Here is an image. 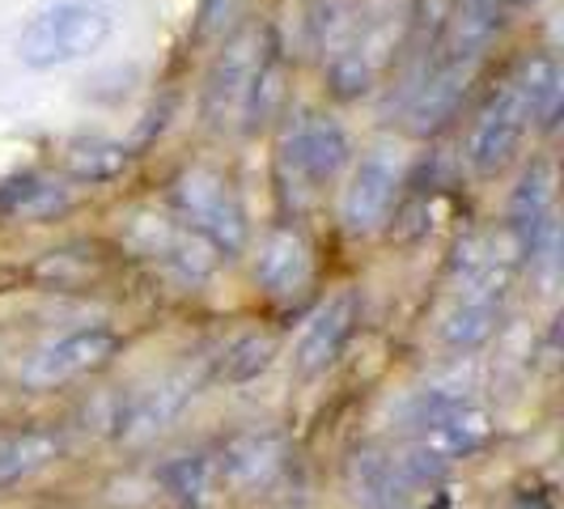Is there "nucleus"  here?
Instances as JSON below:
<instances>
[{"label":"nucleus","mask_w":564,"mask_h":509,"mask_svg":"<svg viewBox=\"0 0 564 509\" xmlns=\"http://www.w3.org/2000/svg\"><path fill=\"white\" fill-rule=\"evenodd\" d=\"M556 226V174L547 162H535V166L522 174V183L513 187V199H509V234H513V247L522 254H531L539 238H547Z\"/></svg>","instance_id":"nucleus-14"},{"label":"nucleus","mask_w":564,"mask_h":509,"mask_svg":"<svg viewBox=\"0 0 564 509\" xmlns=\"http://www.w3.org/2000/svg\"><path fill=\"white\" fill-rule=\"evenodd\" d=\"M263 59L268 56H263L259 30H242V34H234L226 47H221V56H217L213 73H208V85H204V115H208L217 128L242 119Z\"/></svg>","instance_id":"nucleus-5"},{"label":"nucleus","mask_w":564,"mask_h":509,"mask_svg":"<svg viewBox=\"0 0 564 509\" xmlns=\"http://www.w3.org/2000/svg\"><path fill=\"white\" fill-rule=\"evenodd\" d=\"M314 277L311 247L302 242V234L293 229H272L263 238V247L254 254V281L263 284L272 297H293L302 293Z\"/></svg>","instance_id":"nucleus-15"},{"label":"nucleus","mask_w":564,"mask_h":509,"mask_svg":"<svg viewBox=\"0 0 564 509\" xmlns=\"http://www.w3.org/2000/svg\"><path fill=\"white\" fill-rule=\"evenodd\" d=\"M513 94L522 98V107L531 115V123H543L552 128L556 115H561V98H564V73L561 64L547 56V52H535L518 64V73L509 77Z\"/></svg>","instance_id":"nucleus-17"},{"label":"nucleus","mask_w":564,"mask_h":509,"mask_svg":"<svg viewBox=\"0 0 564 509\" xmlns=\"http://www.w3.org/2000/svg\"><path fill=\"white\" fill-rule=\"evenodd\" d=\"M357 327V293L339 289L336 297H327L318 311L306 318L302 336L293 344V373L302 382L318 378L327 366H336V357L344 353V344Z\"/></svg>","instance_id":"nucleus-8"},{"label":"nucleus","mask_w":564,"mask_h":509,"mask_svg":"<svg viewBox=\"0 0 564 509\" xmlns=\"http://www.w3.org/2000/svg\"><path fill=\"white\" fill-rule=\"evenodd\" d=\"M399 196V174L395 162L382 158V153H369L361 166L352 170V183L344 187V199H339V217H344V229L348 234H373L391 221V208H395Z\"/></svg>","instance_id":"nucleus-10"},{"label":"nucleus","mask_w":564,"mask_h":509,"mask_svg":"<svg viewBox=\"0 0 564 509\" xmlns=\"http://www.w3.org/2000/svg\"><path fill=\"white\" fill-rule=\"evenodd\" d=\"M208 480H213V463L208 458H183L174 472H170V484L183 501H199L208 492Z\"/></svg>","instance_id":"nucleus-22"},{"label":"nucleus","mask_w":564,"mask_h":509,"mask_svg":"<svg viewBox=\"0 0 564 509\" xmlns=\"http://www.w3.org/2000/svg\"><path fill=\"white\" fill-rule=\"evenodd\" d=\"M199 382H204V373L199 366H178L162 373L149 391L128 403V412L119 416V437H128V442H144V437H153V433H162L170 421H178L183 416V408L199 396Z\"/></svg>","instance_id":"nucleus-9"},{"label":"nucleus","mask_w":564,"mask_h":509,"mask_svg":"<svg viewBox=\"0 0 564 509\" xmlns=\"http://www.w3.org/2000/svg\"><path fill=\"white\" fill-rule=\"evenodd\" d=\"M128 162V149L115 141H102V137H89V141H73L64 149V166L73 170V178L82 183H102V178H115Z\"/></svg>","instance_id":"nucleus-21"},{"label":"nucleus","mask_w":564,"mask_h":509,"mask_svg":"<svg viewBox=\"0 0 564 509\" xmlns=\"http://www.w3.org/2000/svg\"><path fill=\"white\" fill-rule=\"evenodd\" d=\"M471 73H476V64L471 59H442L421 85H416V94H412V102H408V132L412 137H433V132H442L446 123L454 119L458 111V102H463V94H467V85H471Z\"/></svg>","instance_id":"nucleus-12"},{"label":"nucleus","mask_w":564,"mask_h":509,"mask_svg":"<svg viewBox=\"0 0 564 509\" xmlns=\"http://www.w3.org/2000/svg\"><path fill=\"white\" fill-rule=\"evenodd\" d=\"M111 39V13L94 0H59L34 13L18 34V59L34 73H52L64 64L89 59Z\"/></svg>","instance_id":"nucleus-2"},{"label":"nucleus","mask_w":564,"mask_h":509,"mask_svg":"<svg viewBox=\"0 0 564 509\" xmlns=\"http://www.w3.org/2000/svg\"><path fill=\"white\" fill-rule=\"evenodd\" d=\"M497 30V0H458L446 34V59H480Z\"/></svg>","instance_id":"nucleus-19"},{"label":"nucleus","mask_w":564,"mask_h":509,"mask_svg":"<svg viewBox=\"0 0 564 509\" xmlns=\"http://www.w3.org/2000/svg\"><path fill=\"white\" fill-rule=\"evenodd\" d=\"M170 196H174V208H178L183 226L192 229V234H199L213 251L238 254L247 247V213H242L234 187H229L217 170L187 166L174 178Z\"/></svg>","instance_id":"nucleus-3"},{"label":"nucleus","mask_w":564,"mask_h":509,"mask_svg":"<svg viewBox=\"0 0 564 509\" xmlns=\"http://www.w3.org/2000/svg\"><path fill=\"white\" fill-rule=\"evenodd\" d=\"M128 242L137 247V254L174 272L178 281H208L217 268V254L199 234H192L187 226H174V221H162V217H137L128 226Z\"/></svg>","instance_id":"nucleus-6"},{"label":"nucleus","mask_w":564,"mask_h":509,"mask_svg":"<svg viewBox=\"0 0 564 509\" xmlns=\"http://www.w3.org/2000/svg\"><path fill=\"white\" fill-rule=\"evenodd\" d=\"M272 361H276V336L272 332H247L221 353V378L242 387V382H254L259 373H268Z\"/></svg>","instance_id":"nucleus-20"},{"label":"nucleus","mask_w":564,"mask_h":509,"mask_svg":"<svg viewBox=\"0 0 564 509\" xmlns=\"http://www.w3.org/2000/svg\"><path fill=\"white\" fill-rule=\"evenodd\" d=\"M458 293L451 314L442 318V344L451 353H476L497 336V323L513 289V259L497 254L488 238H471L458 247Z\"/></svg>","instance_id":"nucleus-1"},{"label":"nucleus","mask_w":564,"mask_h":509,"mask_svg":"<svg viewBox=\"0 0 564 509\" xmlns=\"http://www.w3.org/2000/svg\"><path fill=\"white\" fill-rule=\"evenodd\" d=\"M284 472V437L268 429H251L226 442L221 451V476L238 488H268Z\"/></svg>","instance_id":"nucleus-16"},{"label":"nucleus","mask_w":564,"mask_h":509,"mask_svg":"<svg viewBox=\"0 0 564 509\" xmlns=\"http://www.w3.org/2000/svg\"><path fill=\"white\" fill-rule=\"evenodd\" d=\"M344 484L348 497L361 509H412V497L421 492L408 480L399 454L382 451V446H361L344 467Z\"/></svg>","instance_id":"nucleus-11"},{"label":"nucleus","mask_w":564,"mask_h":509,"mask_svg":"<svg viewBox=\"0 0 564 509\" xmlns=\"http://www.w3.org/2000/svg\"><path fill=\"white\" fill-rule=\"evenodd\" d=\"M64 451V437L56 429H22V433H0V488L30 480L34 472L52 467Z\"/></svg>","instance_id":"nucleus-18"},{"label":"nucleus","mask_w":564,"mask_h":509,"mask_svg":"<svg viewBox=\"0 0 564 509\" xmlns=\"http://www.w3.org/2000/svg\"><path fill=\"white\" fill-rule=\"evenodd\" d=\"M531 128V115L522 107V98L513 94V85L506 82L501 94H492V102L480 111V119L471 123L467 137V166L476 174H497L509 158L518 153V144Z\"/></svg>","instance_id":"nucleus-7"},{"label":"nucleus","mask_w":564,"mask_h":509,"mask_svg":"<svg viewBox=\"0 0 564 509\" xmlns=\"http://www.w3.org/2000/svg\"><path fill=\"white\" fill-rule=\"evenodd\" d=\"M119 348V336L102 323H89V327H73L64 336L47 339L43 348H34L26 366H22V382L34 387V391H56V387H68L85 373L102 369L115 357Z\"/></svg>","instance_id":"nucleus-4"},{"label":"nucleus","mask_w":564,"mask_h":509,"mask_svg":"<svg viewBox=\"0 0 564 509\" xmlns=\"http://www.w3.org/2000/svg\"><path fill=\"white\" fill-rule=\"evenodd\" d=\"M348 137H344V128H339L336 119H327V115H314V119H302L297 128H293V137L284 144V162L297 170L306 183L314 187H323V183H332L339 170L348 166Z\"/></svg>","instance_id":"nucleus-13"}]
</instances>
